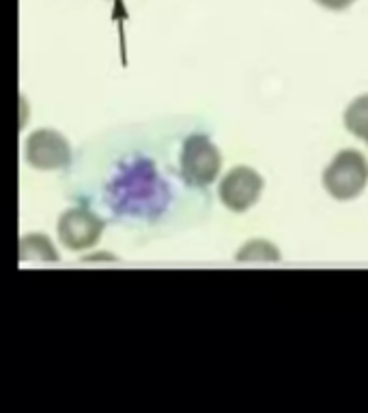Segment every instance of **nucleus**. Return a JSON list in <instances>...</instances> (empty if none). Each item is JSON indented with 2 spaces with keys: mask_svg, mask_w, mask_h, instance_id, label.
<instances>
[{
  "mask_svg": "<svg viewBox=\"0 0 368 413\" xmlns=\"http://www.w3.org/2000/svg\"><path fill=\"white\" fill-rule=\"evenodd\" d=\"M235 261L237 263H280L282 254L274 243L265 239H254L239 247Z\"/></svg>",
  "mask_w": 368,
  "mask_h": 413,
  "instance_id": "obj_7",
  "label": "nucleus"
},
{
  "mask_svg": "<svg viewBox=\"0 0 368 413\" xmlns=\"http://www.w3.org/2000/svg\"><path fill=\"white\" fill-rule=\"evenodd\" d=\"M345 127L368 142V95H359L345 110Z\"/></svg>",
  "mask_w": 368,
  "mask_h": 413,
  "instance_id": "obj_8",
  "label": "nucleus"
},
{
  "mask_svg": "<svg viewBox=\"0 0 368 413\" xmlns=\"http://www.w3.org/2000/svg\"><path fill=\"white\" fill-rule=\"evenodd\" d=\"M265 181L250 166H235L217 186V196L233 213H244L254 207L263 194Z\"/></svg>",
  "mask_w": 368,
  "mask_h": 413,
  "instance_id": "obj_5",
  "label": "nucleus"
},
{
  "mask_svg": "<svg viewBox=\"0 0 368 413\" xmlns=\"http://www.w3.org/2000/svg\"><path fill=\"white\" fill-rule=\"evenodd\" d=\"M315 3L330 9V11H342V9H349L355 0H315Z\"/></svg>",
  "mask_w": 368,
  "mask_h": 413,
  "instance_id": "obj_9",
  "label": "nucleus"
},
{
  "mask_svg": "<svg viewBox=\"0 0 368 413\" xmlns=\"http://www.w3.org/2000/svg\"><path fill=\"white\" fill-rule=\"evenodd\" d=\"M104 228L106 224L95 211L87 207H73V209H67L58 218L56 232L67 250L82 252V250H89V247L97 245Z\"/></svg>",
  "mask_w": 368,
  "mask_h": 413,
  "instance_id": "obj_3",
  "label": "nucleus"
},
{
  "mask_svg": "<svg viewBox=\"0 0 368 413\" xmlns=\"http://www.w3.org/2000/svg\"><path fill=\"white\" fill-rule=\"evenodd\" d=\"M222 171L220 149L202 134H192L185 138L181 149V175L194 188L211 186Z\"/></svg>",
  "mask_w": 368,
  "mask_h": 413,
  "instance_id": "obj_2",
  "label": "nucleus"
},
{
  "mask_svg": "<svg viewBox=\"0 0 368 413\" xmlns=\"http://www.w3.org/2000/svg\"><path fill=\"white\" fill-rule=\"evenodd\" d=\"M20 259L22 261H43V263H58L60 254L43 232H28L20 241Z\"/></svg>",
  "mask_w": 368,
  "mask_h": 413,
  "instance_id": "obj_6",
  "label": "nucleus"
},
{
  "mask_svg": "<svg viewBox=\"0 0 368 413\" xmlns=\"http://www.w3.org/2000/svg\"><path fill=\"white\" fill-rule=\"evenodd\" d=\"M368 186V161L359 151H340L323 173V188L336 200H353Z\"/></svg>",
  "mask_w": 368,
  "mask_h": 413,
  "instance_id": "obj_1",
  "label": "nucleus"
},
{
  "mask_svg": "<svg viewBox=\"0 0 368 413\" xmlns=\"http://www.w3.org/2000/svg\"><path fill=\"white\" fill-rule=\"evenodd\" d=\"M24 155L35 171H60L69 166L71 146L60 132L41 127L26 138Z\"/></svg>",
  "mask_w": 368,
  "mask_h": 413,
  "instance_id": "obj_4",
  "label": "nucleus"
}]
</instances>
